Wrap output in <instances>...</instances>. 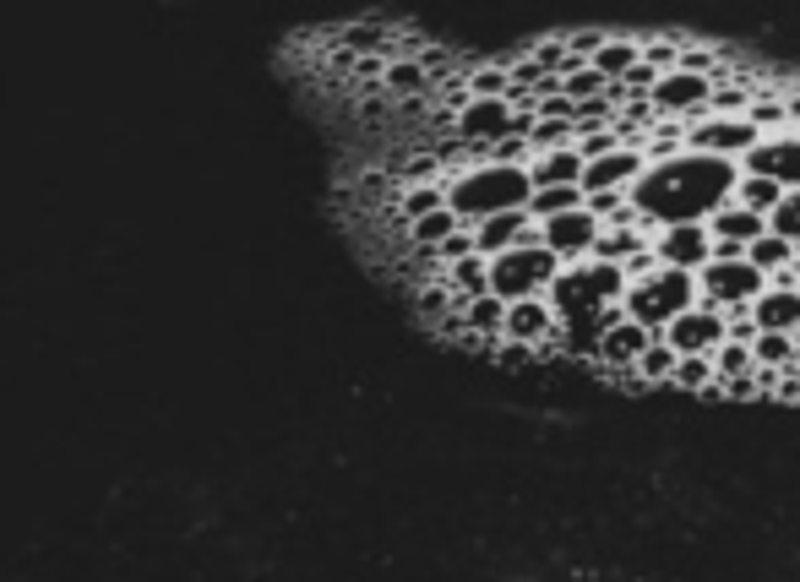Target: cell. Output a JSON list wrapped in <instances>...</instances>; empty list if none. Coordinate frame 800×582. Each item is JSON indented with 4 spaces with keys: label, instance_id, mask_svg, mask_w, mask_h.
<instances>
[{
    "label": "cell",
    "instance_id": "cell-1",
    "mask_svg": "<svg viewBox=\"0 0 800 582\" xmlns=\"http://www.w3.org/2000/svg\"><path fill=\"white\" fill-rule=\"evenodd\" d=\"M735 186H741V164L681 152L670 164H653L649 175L632 186V201L664 229L670 224H708L719 207H730Z\"/></svg>",
    "mask_w": 800,
    "mask_h": 582
},
{
    "label": "cell",
    "instance_id": "cell-2",
    "mask_svg": "<svg viewBox=\"0 0 800 582\" xmlns=\"http://www.w3.org/2000/svg\"><path fill=\"white\" fill-rule=\"evenodd\" d=\"M529 201H534L529 169L485 164V169H468V175L447 180V207L468 224V229L485 224V218H496V213H517V207H529Z\"/></svg>",
    "mask_w": 800,
    "mask_h": 582
},
{
    "label": "cell",
    "instance_id": "cell-3",
    "mask_svg": "<svg viewBox=\"0 0 800 582\" xmlns=\"http://www.w3.org/2000/svg\"><path fill=\"white\" fill-rule=\"evenodd\" d=\"M692 305H698V273H675V267H659L653 278L626 289V316L643 322L653 338H664L670 322H681Z\"/></svg>",
    "mask_w": 800,
    "mask_h": 582
},
{
    "label": "cell",
    "instance_id": "cell-4",
    "mask_svg": "<svg viewBox=\"0 0 800 582\" xmlns=\"http://www.w3.org/2000/svg\"><path fill=\"white\" fill-rule=\"evenodd\" d=\"M555 278H561V256L545 245H517L491 262V294H501L506 305L517 299H551Z\"/></svg>",
    "mask_w": 800,
    "mask_h": 582
},
{
    "label": "cell",
    "instance_id": "cell-5",
    "mask_svg": "<svg viewBox=\"0 0 800 582\" xmlns=\"http://www.w3.org/2000/svg\"><path fill=\"white\" fill-rule=\"evenodd\" d=\"M768 294V278L751 262H708L698 273V305L708 310H735V305H757Z\"/></svg>",
    "mask_w": 800,
    "mask_h": 582
},
{
    "label": "cell",
    "instance_id": "cell-6",
    "mask_svg": "<svg viewBox=\"0 0 800 582\" xmlns=\"http://www.w3.org/2000/svg\"><path fill=\"white\" fill-rule=\"evenodd\" d=\"M604 224L589 213V207H577V213H561L551 224H540V245L561 256V267H577V262H589L594 256V245H600Z\"/></svg>",
    "mask_w": 800,
    "mask_h": 582
},
{
    "label": "cell",
    "instance_id": "cell-7",
    "mask_svg": "<svg viewBox=\"0 0 800 582\" xmlns=\"http://www.w3.org/2000/svg\"><path fill=\"white\" fill-rule=\"evenodd\" d=\"M751 147H762V131L751 120H702V126H687V152H702V158H724V164H741Z\"/></svg>",
    "mask_w": 800,
    "mask_h": 582
},
{
    "label": "cell",
    "instance_id": "cell-8",
    "mask_svg": "<svg viewBox=\"0 0 800 582\" xmlns=\"http://www.w3.org/2000/svg\"><path fill=\"white\" fill-rule=\"evenodd\" d=\"M512 120L517 109L506 98H474L463 115H457V142L463 147H501L512 137Z\"/></svg>",
    "mask_w": 800,
    "mask_h": 582
},
{
    "label": "cell",
    "instance_id": "cell-9",
    "mask_svg": "<svg viewBox=\"0 0 800 582\" xmlns=\"http://www.w3.org/2000/svg\"><path fill=\"white\" fill-rule=\"evenodd\" d=\"M653 250L675 273H702L713 262V235H708V224H670V229H659Z\"/></svg>",
    "mask_w": 800,
    "mask_h": 582
},
{
    "label": "cell",
    "instance_id": "cell-10",
    "mask_svg": "<svg viewBox=\"0 0 800 582\" xmlns=\"http://www.w3.org/2000/svg\"><path fill=\"white\" fill-rule=\"evenodd\" d=\"M664 343H670L675 354H719V348L730 343V322H724L719 310H708V305H692L681 322H670Z\"/></svg>",
    "mask_w": 800,
    "mask_h": 582
},
{
    "label": "cell",
    "instance_id": "cell-11",
    "mask_svg": "<svg viewBox=\"0 0 800 582\" xmlns=\"http://www.w3.org/2000/svg\"><path fill=\"white\" fill-rule=\"evenodd\" d=\"M741 169L779 180L784 191H800V131H784V137H768L762 147H751L741 158Z\"/></svg>",
    "mask_w": 800,
    "mask_h": 582
},
{
    "label": "cell",
    "instance_id": "cell-12",
    "mask_svg": "<svg viewBox=\"0 0 800 582\" xmlns=\"http://www.w3.org/2000/svg\"><path fill=\"white\" fill-rule=\"evenodd\" d=\"M474 240H480L485 262H496V256L517 250V245H540V224L529 218V207H517V213H496V218L474 224Z\"/></svg>",
    "mask_w": 800,
    "mask_h": 582
},
{
    "label": "cell",
    "instance_id": "cell-13",
    "mask_svg": "<svg viewBox=\"0 0 800 582\" xmlns=\"http://www.w3.org/2000/svg\"><path fill=\"white\" fill-rule=\"evenodd\" d=\"M649 343H653V333L643 327V322L621 316L615 327H604L600 348H594V365H600V371H638V359H643Z\"/></svg>",
    "mask_w": 800,
    "mask_h": 582
},
{
    "label": "cell",
    "instance_id": "cell-14",
    "mask_svg": "<svg viewBox=\"0 0 800 582\" xmlns=\"http://www.w3.org/2000/svg\"><path fill=\"white\" fill-rule=\"evenodd\" d=\"M583 152L577 147H555V152H540L534 164H529V180H534V191H551V186H583Z\"/></svg>",
    "mask_w": 800,
    "mask_h": 582
},
{
    "label": "cell",
    "instance_id": "cell-15",
    "mask_svg": "<svg viewBox=\"0 0 800 582\" xmlns=\"http://www.w3.org/2000/svg\"><path fill=\"white\" fill-rule=\"evenodd\" d=\"M751 322L762 333H790L796 338L800 327V289H768L757 305H751Z\"/></svg>",
    "mask_w": 800,
    "mask_h": 582
},
{
    "label": "cell",
    "instance_id": "cell-16",
    "mask_svg": "<svg viewBox=\"0 0 800 582\" xmlns=\"http://www.w3.org/2000/svg\"><path fill=\"white\" fill-rule=\"evenodd\" d=\"M708 235H713V240L751 245V240H762V235H768V218H762V213H751V207H741V201L730 196V207H719V213L708 218Z\"/></svg>",
    "mask_w": 800,
    "mask_h": 582
},
{
    "label": "cell",
    "instance_id": "cell-17",
    "mask_svg": "<svg viewBox=\"0 0 800 582\" xmlns=\"http://www.w3.org/2000/svg\"><path fill=\"white\" fill-rule=\"evenodd\" d=\"M442 284L457 294V305H468V299L491 294V262H485V256H468V262H457V267L442 273Z\"/></svg>",
    "mask_w": 800,
    "mask_h": 582
},
{
    "label": "cell",
    "instance_id": "cell-18",
    "mask_svg": "<svg viewBox=\"0 0 800 582\" xmlns=\"http://www.w3.org/2000/svg\"><path fill=\"white\" fill-rule=\"evenodd\" d=\"M382 88H387L393 98H403V103H414V98H425L431 77H425V66H419V60H408V55H393V60H387V77H382Z\"/></svg>",
    "mask_w": 800,
    "mask_h": 582
},
{
    "label": "cell",
    "instance_id": "cell-19",
    "mask_svg": "<svg viewBox=\"0 0 800 582\" xmlns=\"http://www.w3.org/2000/svg\"><path fill=\"white\" fill-rule=\"evenodd\" d=\"M784 186H779V180H768V175H747V169H741V186H735V201H741V207H751V213H762V218H773V213H779V207H784Z\"/></svg>",
    "mask_w": 800,
    "mask_h": 582
},
{
    "label": "cell",
    "instance_id": "cell-20",
    "mask_svg": "<svg viewBox=\"0 0 800 582\" xmlns=\"http://www.w3.org/2000/svg\"><path fill=\"white\" fill-rule=\"evenodd\" d=\"M577 207H589V191H583V186H551V191H534L529 218H534V224H551V218L577 213Z\"/></svg>",
    "mask_w": 800,
    "mask_h": 582
},
{
    "label": "cell",
    "instance_id": "cell-21",
    "mask_svg": "<svg viewBox=\"0 0 800 582\" xmlns=\"http://www.w3.org/2000/svg\"><path fill=\"white\" fill-rule=\"evenodd\" d=\"M643 60V39H610V45L594 55V71L604 82H626V71Z\"/></svg>",
    "mask_w": 800,
    "mask_h": 582
},
{
    "label": "cell",
    "instance_id": "cell-22",
    "mask_svg": "<svg viewBox=\"0 0 800 582\" xmlns=\"http://www.w3.org/2000/svg\"><path fill=\"white\" fill-rule=\"evenodd\" d=\"M463 322H468V333H480V338H501V333H506V299H501V294L468 299V305H463Z\"/></svg>",
    "mask_w": 800,
    "mask_h": 582
},
{
    "label": "cell",
    "instance_id": "cell-23",
    "mask_svg": "<svg viewBox=\"0 0 800 582\" xmlns=\"http://www.w3.org/2000/svg\"><path fill=\"white\" fill-rule=\"evenodd\" d=\"M447 207V180L442 186H403L398 191V218L414 229L419 218H431V213H442Z\"/></svg>",
    "mask_w": 800,
    "mask_h": 582
},
{
    "label": "cell",
    "instance_id": "cell-24",
    "mask_svg": "<svg viewBox=\"0 0 800 582\" xmlns=\"http://www.w3.org/2000/svg\"><path fill=\"white\" fill-rule=\"evenodd\" d=\"M649 235L643 229H604L600 245H594V262H610V267H626L638 250H649Z\"/></svg>",
    "mask_w": 800,
    "mask_h": 582
},
{
    "label": "cell",
    "instance_id": "cell-25",
    "mask_svg": "<svg viewBox=\"0 0 800 582\" xmlns=\"http://www.w3.org/2000/svg\"><path fill=\"white\" fill-rule=\"evenodd\" d=\"M747 120L757 126V131H762V142H768V137H784V131H790V103H784L779 93H768V88H762V93L751 98Z\"/></svg>",
    "mask_w": 800,
    "mask_h": 582
},
{
    "label": "cell",
    "instance_id": "cell-26",
    "mask_svg": "<svg viewBox=\"0 0 800 582\" xmlns=\"http://www.w3.org/2000/svg\"><path fill=\"white\" fill-rule=\"evenodd\" d=\"M747 262L762 273V278H779L784 267H796V245L784 240V235H762V240H751Z\"/></svg>",
    "mask_w": 800,
    "mask_h": 582
},
{
    "label": "cell",
    "instance_id": "cell-27",
    "mask_svg": "<svg viewBox=\"0 0 800 582\" xmlns=\"http://www.w3.org/2000/svg\"><path fill=\"white\" fill-rule=\"evenodd\" d=\"M675 365H681V354H675L664 338H653L649 348H643V359H638V376H643V387H670Z\"/></svg>",
    "mask_w": 800,
    "mask_h": 582
},
{
    "label": "cell",
    "instance_id": "cell-28",
    "mask_svg": "<svg viewBox=\"0 0 800 582\" xmlns=\"http://www.w3.org/2000/svg\"><path fill=\"white\" fill-rule=\"evenodd\" d=\"M713 382H719V376H713V354H681V365H675V376H670V387L692 392V397H702Z\"/></svg>",
    "mask_w": 800,
    "mask_h": 582
},
{
    "label": "cell",
    "instance_id": "cell-29",
    "mask_svg": "<svg viewBox=\"0 0 800 582\" xmlns=\"http://www.w3.org/2000/svg\"><path fill=\"white\" fill-rule=\"evenodd\" d=\"M463 82H468V93H474V98H506V93H512V71H506V66H496V60L474 66Z\"/></svg>",
    "mask_w": 800,
    "mask_h": 582
},
{
    "label": "cell",
    "instance_id": "cell-30",
    "mask_svg": "<svg viewBox=\"0 0 800 582\" xmlns=\"http://www.w3.org/2000/svg\"><path fill=\"white\" fill-rule=\"evenodd\" d=\"M414 310H419L425 322H436V327H442L452 310H463V305H457V294H452L447 284H425V289L414 294Z\"/></svg>",
    "mask_w": 800,
    "mask_h": 582
},
{
    "label": "cell",
    "instance_id": "cell-31",
    "mask_svg": "<svg viewBox=\"0 0 800 582\" xmlns=\"http://www.w3.org/2000/svg\"><path fill=\"white\" fill-rule=\"evenodd\" d=\"M751 354H757V365L790 371V365H796V338H790V333H762V338L751 343Z\"/></svg>",
    "mask_w": 800,
    "mask_h": 582
},
{
    "label": "cell",
    "instance_id": "cell-32",
    "mask_svg": "<svg viewBox=\"0 0 800 582\" xmlns=\"http://www.w3.org/2000/svg\"><path fill=\"white\" fill-rule=\"evenodd\" d=\"M751 371H757V354H751L747 343H724L713 354V376L719 382H735V376H751Z\"/></svg>",
    "mask_w": 800,
    "mask_h": 582
},
{
    "label": "cell",
    "instance_id": "cell-33",
    "mask_svg": "<svg viewBox=\"0 0 800 582\" xmlns=\"http://www.w3.org/2000/svg\"><path fill=\"white\" fill-rule=\"evenodd\" d=\"M604 93H610V82H604L594 66H583V71H572V77H566V98H572L577 109H583V103H594V98H604Z\"/></svg>",
    "mask_w": 800,
    "mask_h": 582
},
{
    "label": "cell",
    "instance_id": "cell-34",
    "mask_svg": "<svg viewBox=\"0 0 800 582\" xmlns=\"http://www.w3.org/2000/svg\"><path fill=\"white\" fill-rule=\"evenodd\" d=\"M768 235H784V240H790V245L800 250V191L784 196V207H779V213L768 218Z\"/></svg>",
    "mask_w": 800,
    "mask_h": 582
},
{
    "label": "cell",
    "instance_id": "cell-35",
    "mask_svg": "<svg viewBox=\"0 0 800 582\" xmlns=\"http://www.w3.org/2000/svg\"><path fill=\"white\" fill-rule=\"evenodd\" d=\"M496 365H506V371H523V365H540V348H529V343H506V338H501V348H496Z\"/></svg>",
    "mask_w": 800,
    "mask_h": 582
},
{
    "label": "cell",
    "instance_id": "cell-36",
    "mask_svg": "<svg viewBox=\"0 0 800 582\" xmlns=\"http://www.w3.org/2000/svg\"><path fill=\"white\" fill-rule=\"evenodd\" d=\"M659 267H664V262H659V250H653V245H649V250H638V256L621 267V273H626V289H632V284H643V278H653Z\"/></svg>",
    "mask_w": 800,
    "mask_h": 582
},
{
    "label": "cell",
    "instance_id": "cell-37",
    "mask_svg": "<svg viewBox=\"0 0 800 582\" xmlns=\"http://www.w3.org/2000/svg\"><path fill=\"white\" fill-rule=\"evenodd\" d=\"M790 376H796V382H800V354H796V365H790Z\"/></svg>",
    "mask_w": 800,
    "mask_h": 582
},
{
    "label": "cell",
    "instance_id": "cell-38",
    "mask_svg": "<svg viewBox=\"0 0 800 582\" xmlns=\"http://www.w3.org/2000/svg\"><path fill=\"white\" fill-rule=\"evenodd\" d=\"M796 354H800V327H796Z\"/></svg>",
    "mask_w": 800,
    "mask_h": 582
}]
</instances>
